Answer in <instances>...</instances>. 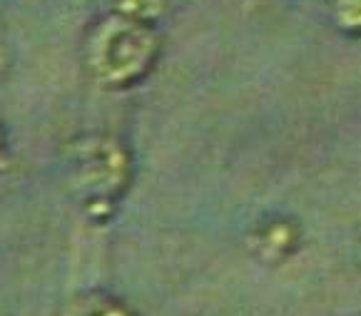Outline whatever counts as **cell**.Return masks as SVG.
I'll return each mask as SVG.
<instances>
[{"mask_svg":"<svg viewBox=\"0 0 361 316\" xmlns=\"http://www.w3.org/2000/svg\"><path fill=\"white\" fill-rule=\"evenodd\" d=\"M157 55V35L149 23H140L117 13L97 23L87 40V63L107 85L135 83Z\"/></svg>","mask_w":361,"mask_h":316,"instance_id":"cell-1","label":"cell"},{"mask_svg":"<svg viewBox=\"0 0 361 316\" xmlns=\"http://www.w3.org/2000/svg\"><path fill=\"white\" fill-rule=\"evenodd\" d=\"M70 316H130V311L115 296L102 294V291H90V294H82L75 301Z\"/></svg>","mask_w":361,"mask_h":316,"instance_id":"cell-2","label":"cell"},{"mask_svg":"<svg viewBox=\"0 0 361 316\" xmlns=\"http://www.w3.org/2000/svg\"><path fill=\"white\" fill-rule=\"evenodd\" d=\"M331 16L341 30L361 35V0H331Z\"/></svg>","mask_w":361,"mask_h":316,"instance_id":"cell-3","label":"cell"}]
</instances>
